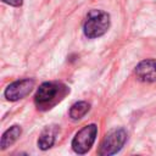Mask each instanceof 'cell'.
I'll return each mask as SVG.
<instances>
[{
  "instance_id": "6da1fadb",
  "label": "cell",
  "mask_w": 156,
  "mask_h": 156,
  "mask_svg": "<svg viewBox=\"0 0 156 156\" xmlns=\"http://www.w3.org/2000/svg\"><path fill=\"white\" fill-rule=\"evenodd\" d=\"M110 27V16L101 10H91L88 12L83 30L88 38H98L104 35Z\"/></svg>"
},
{
  "instance_id": "7a4b0ae2",
  "label": "cell",
  "mask_w": 156,
  "mask_h": 156,
  "mask_svg": "<svg viewBox=\"0 0 156 156\" xmlns=\"http://www.w3.org/2000/svg\"><path fill=\"white\" fill-rule=\"evenodd\" d=\"M126 140H127V132L123 128H116V129L110 130L105 135L100 145L99 155L105 156V155L117 154L123 147Z\"/></svg>"
},
{
  "instance_id": "3957f363",
  "label": "cell",
  "mask_w": 156,
  "mask_h": 156,
  "mask_svg": "<svg viewBox=\"0 0 156 156\" xmlns=\"http://www.w3.org/2000/svg\"><path fill=\"white\" fill-rule=\"evenodd\" d=\"M98 135V127L95 124H88L83 127L73 138L72 147L77 154H85L94 144Z\"/></svg>"
},
{
  "instance_id": "277c9868",
  "label": "cell",
  "mask_w": 156,
  "mask_h": 156,
  "mask_svg": "<svg viewBox=\"0 0 156 156\" xmlns=\"http://www.w3.org/2000/svg\"><path fill=\"white\" fill-rule=\"evenodd\" d=\"M34 87V80L26 78V79H21V80H16L13 83H11L10 85H7V88L5 89V98L10 101H17L20 99H23L24 96H27L32 89Z\"/></svg>"
},
{
  "instance_id": "5b68a950",
  "label": "cell",
  "mask_w": 156,
  "mask_h": 156,
  "mask_svg": "<svg viewBox=\"0 0 156 156\" xmlns=\"http://www.w3.org/2000/svg\"><path fill=\"white\" fill-rule=\"evenodd\" d=\"M135 76L141 82H156V60H144L135 67Z\"/></svg>"
},
{
  "instance_id": "8992f818",
  "label": "cell",
  "mask_w": 156,
  "mask_h": 156,
  "mask_svg": "<svg viewBox=\"0 0 156 156\" xmlns=\"http://www.w3.org/2000/svg\"><path fill=\"white\" fill-rule=\"evenodd\" d=\"M57 93H58V87L56 84L50 83V82L43 83L37 90L35 102L38 105H46L56 98Z\"/></svg>"
},
{
  "instance_id": "52a82bcc",
  "label": "cell",
  "mask_w": 156,
  "mask_h": 156,
  "mask_svg": "<svg viewBox=\"0 0 156 156\" xmlns=\"http://www.w3.org/2000/svg\"><path fill=\"white\" fill-rule=\"evenodd\" d=\"M21 127L20 126H12L11 128H9L1 136V143H0V146H1V150H5L6 147H9L10 145H12L17 139L18 136L21 135Z\"/></svg>"
},
{
  "instance_id": "ba28073f",
  "label": "cell",
  "mask_w": 156,
  "mask_h": 156,
  "mask_svg": "<svg viewBox=\"0 0 156 156\" xmlns=\"http://www.w3.org/2000/svg\"><path fill=\"white\" fill-rule=\"evenodd\" d=\"M55 135H56V129L52 127H48L39 136L38 139V145L41 150H48L54 145L55 141Z\"/></svg>"
},
{
  "instance_id": "9c48e42d",
  "label": "cell",
  "mask_w": 156,
  "mask_h": 156,
  "mask_svg": "<svg viewBox=\"0 0 156 156\" xmlns=\"http://www.w3.org/2000/svg\"><path fill=\"white\" fill-rule=\"evenodd\" d=\"M90 105L87 101H78L76 104H73L69 108V117L74 121L80 119L83 116H85V113L89 111Z\"/></svg>"
},
{
  "instance_id": "30bf717a",
  "label": "cell",
  "mask_w": 156,
  "mask_h": 156,
  "mask_svg": "<svg viewBox=\"0 0 156 156\" xmlns=\"http://www.w3.org/2000/svg\"><path fill=\"white\" fill-rule=\"evenodd\" d=\"M2 1L11 5V6H21L23 2V0H2Z\"/></svg>"
}]
</instances>
